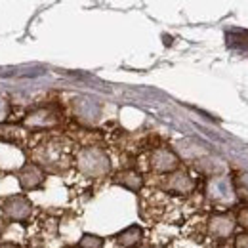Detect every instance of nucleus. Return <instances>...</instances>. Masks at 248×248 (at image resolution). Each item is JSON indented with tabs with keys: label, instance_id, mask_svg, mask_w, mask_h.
Segmentation results:
<instances>
[{
	"label": "nucleus",
	"instance_id": "20e7f679",
	"mask_svg": "<svg viewBox=\"0 0 248 248\" xmlns=\"http://www.w3.org/2000/svg\"><path fill=\"white\" fill-rule=\"evenodd\" d=\"M17 180H19L21 189L32 191V189L42 186V182H44V172H42L40 166H36V164H25V166H21V170H19V174H17Z\"/></svg>",
	"mask_w": 248,
	"mask_h": 248
},
{
	"label": "nucleus",
	"instance_id": "2eb2a0df",
	"mask_svg": "<svg viewBox=\"0 0 248 248\" xmlns=\"http://www.w3.org/2000/svg\"><path fill=\"white\" fill-rule=\"evenodd\" d=\"M4 231H6V223L0 219V239H2V235H4Z\"/></svg>",
	"mask_w": 248,
	"mask_h": 248
},
{
	"label": "nucleus",
	"instance_id": "f03ea898",
	"mask_svg": "<svg viewBox=\"0 0 248 248\" xmlns=\"http://www.w3.org/2000/svg\"><path fill=\"white\" fill-rule=\"evenodd\" d=\"M2 214L10 221H27L32 214V202L25 195H12L0 204Z\"/></svg>",
	"mask_w": 248,
	"mask_h": 248
},
{
	"label": "nucleus",
	"instance_id": "7ed1b4c3",
	"mask_svg": "<svg viewBox=\"0 0 248 248\" xmlns=\"http://www.w3.org/2000/svg\"><path fill=\"white\" fill-rule=\"evenodd\" d=\"M180 166V158L174 151L166 149V147H158L151 153V168L160 174H168L174 172Z\"/></svg>",
	"mask_w": 248,
	"mask_h": 248
},
{
	"label": "nucleus",
	"instance_id": "4468645a",
	"mask_svg": "<svg viewBox=\"0 0 248 248\" xmlns=\"http://www.w3.org/2000/svg\"><path fill=\"white\" fill-rule=\"evenodd\" d=\"M0 248H19L17 243H10V241H6V243H0Z\"/></svg>",
	"mask_w": 248,
	"mask_h": 248
},
{
	"label": "nucleus",
	"instance_id": "9b49d317",
	"mask_svg": "<svg viewBox=\"0 0 248 248\" xmlns=\"http://www.w3.org/2000/svg\"><path fill=\"white\" fill-rule=\"evenodd\" d=\"M235 248H248V233H241L235 237Z\"/></svg>",
	"mask_w": 248,
	"mask_h": 248
},
{
	"label": "nucleus",
	"instance_id": "6e6552de",
	"mask_svg": "<svg viewBox=\"0 0 248 248\" xmlns=\"http://www.w3.org/2000/svg\"><path fill=\"white\" fill-rule=\"evenodd\" d=\"M166 189L172 191V193H178V195H189L195 189V182H193V178L189 174H186V172H174L168 178Z\"/></svg>",
	"mask_w": 248,
	"mask_h": 248
},
{
	"label": "nucleus",
	"instance_id": "39448f33",
	"mask_svg": "<svg viewBox=\"0 0 248 248\" xmlns=\"http://www.w3.org/2000/svg\"><path fill=\"white\" fill-rule=\"evenodd\" d=\"M208 229L217 239H227L235 231V221L225 214H214L208 219Z\"/></svg>",
	"mask_w": 248,
	"mask_h": 248
},
{
	"label": "nucleus",
	"instance_id": "9d476101",
	"mask_svg": "<svg viewBox=\"0 0 248 248\" xmlns=\"http://www.w3.org/2000/svg\"><path fill=\"white\" fill-rule=\"evenodd\" d=\"M103 245H105V241L97 235H92V233H84L80 243H78L80 248H103Z\"/></svg>",
	"mask_w": 248,
	"mask_h": 248
},
{
	"label": "nucleus",
	"instance_id": "a211bd4d",
	"mask_svg": "<svg viewBox=\"0 0 248 248\" xmlns=\"http://www.w3.org/2000/svg\"><path fill=\"white\" fill-rule=\"evenodd\" d=\"M140 248H155V247H149V245H145V247H140Z\"/></svg>",
	"mask_w": 248,
	"mask_h": 248
},
{
	"label": "nucleus",
	"instance_id": "1a4fd4ad",
	"mask_svg": "<svg viewBox=\"0 0 248 248\" xmlns=\"http://www.w3.org/2000/svg\"><path fill=\"white\" fill-rule=\"evenodd\" d=\"M113 182H115L117 186L128 189V191H134V193H140L141 187H143V178H141V174H138L136 170H123V172H119V174L113 178Z\"/></svg>",
	"mask_w": 248,
	"mask_h": 248
},
{
	"label": "nucleus",
	"instance_id": "0eeeda50",
	"mask_svg": "<svg viewBox=\"0 0 248 248\" xmlns=\"http://www.w3.org/2000/svg\"><path fill=\"white\" fill-rule=\"evenodd\" d=\"M58 123V113L52 109H38L27 115L25 124L31 128H50Z\"/></svg>",
	"mask_w": 248,
	"mask_h": 248
},
{
	"label": "nucleus",
	"instance_id": "423d86ee",
	"mask_svg": "<svg viewBox=\"0 0 248 248\" xmlns=\"http://www.w3.org/2000/svg\"><path fill=\"white\" fill-rule=\"evenodd\" d=\"M115 241L124 248H136L143 241V229H141V225H138V223L128 225L126 229H123L121 233L115 235Z\"/></svg>",
	"mask_w": 248,
	"mask_h": 248
},
{
	"label": "nucleus",
	"instance_id": "f257e3e1",
	"mask_svg": "<svg viewBox=\"0 0 248 248\" xmlns=\"http://www.w3.org/2000/svg\"><path fill=\"white\" fill-rule=\"evenodd\" d=\"M78 170L90 178H97V176H105L111 170V162L109 156L105 155L101 149L97 147H88L84 151H80V155L77 158Z\"/></svg>",
	"mask_w": 248,
	"mask_h": 248
},
{
	"label": "nucleus",
	"instance_id": "ddd939ff",
	"mask_svg": "<svg viewBox=\"0 0 248 248\" xmlns=\"http://www.w3.org/2000/svg\"><path fill=\"white\" fill-rule=\"evenodd\" d=\"M6 115H8V101L4 97H0V121L6 119Z\"/></svg>",
	"mask_w": 248,
	"mask_h": 248
},
{
	"label": "nucleus",
	"instance_id": "dca6fc26",
	"mask_svg": "<svg viewBox=\"0 0 248 248\" xmlns=\"http://www.w3.org/2000/svg\"><path fill=\"white\" fill-rule=\"evenodd\" d=\"M216 248H235V247H231V245H227V243H221V245H217Z\"/></svg>",
	"mask_w": 248,
	"mask_h": 248
},
{
	"label": "nucleus",
	"instance_id": "f3484780",
	"mask_svg": "<svg viewBox=\"0 0 248 248\" xmlns=\"http://www.w3.org/2000/svg\"><path fill=\"white\" fill-rule=\"evenodd\" d=\"M63 248H80V247H73V245H69V247H63Z\"/></svg>",
	"mask_w": 248,
	"mask_h": 248
},
{
	"label": "nucleus",
	"instance_id": "f8f14e48",
	"mask_svg": "<svg viewBox=\"0 0 248 248\" xmlns=\"http://www.w3.org/2000/svg\"><path fill=\"white\" fill-rule=\"evenodd\" d=\"M239 223H241V227H245L248 231V208H243L239 212Z\"/></svg>",
	"mask_w": 248,
	"mask_h": 248
}]
</instances>
